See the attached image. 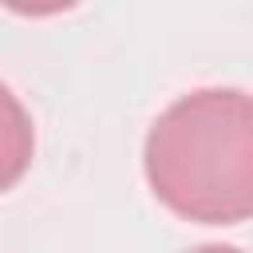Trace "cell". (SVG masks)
Masks as SVG:
<instances>
[{
    "mask_svg": "<svg viewBox=\"0 0 253 253\" xmlns=\"http://www.w3.org/2000/svg\"><path fill=\"white\" fill-rule=\"evenodd\" d=\"M36 154V126L28 107L12 95L8 83H0V194L12 190Z\"/></svg>",
    "mask_w": 253,
    "mask_h": 253,
    "instance_id": "obj_2",
    "label": "cell"
},
{
    "mask_svg": "<svg viewBox=\"0 0 253 253\" xmlns=\"http://www.w3.org/2000/svg\"><path fill=\"white\" fill-rule=\"evenodd\" d=\"M190 253H241V249H233V245H198Z\"/></svg>",
    "mask_w": 253,
    "mask_h": 253,
    "instance_id": "obj_3",
    "label": "cell"
},
{
    "mask_svg": "<svg viewBox=\"0 0 253 253\" xmlns=\"http://www.w3.org/2000/svg\"><path fill=\"white\" fill-rule=\"evenodd\" d=\"M142 170L154 198L186 221L233 225L253 217V95L198 87L146 130Z\"/></svg>",
    "mask_w": 253,
    "mask_h": 253,
    "instance_id": "obj_1",
    "label": "cell"
}]
</instances>
